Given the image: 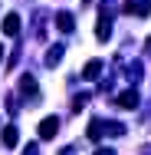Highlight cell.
<instances>
[{"instance_id":"cell-1","label":"cell","mask_w":151,"mask_h":155,"mask_svg":"<svg viewBox=\"0 0 151 155\" xmlns=\"http://www.w3.org/2000/svg\"><path fill=\"white\" fill-rule=\"evenodd\" d=\"M20 93L30 99L27 106H36V99H39V86H36V79H33V76H23V79H20Z\"/></svg>"},{"instance_id":"cell-2","label":"cell","mask_w":151,"mask_h":155,"mask_svg":"<svg viewBox=\"0 0 151 155\" xmlns=\"http://www.w3.org/2000/svg\"><path fill=\"white\" fill-rule=\"evenodd\" d=\"M125 13L148 17V13H151V0H125Z\"/></svg>"},{"instance_id":"cell-3","label":"cell","mask_w":151,"mask_h":155,"mask_svg":"<svg viewBox=\"0 0 151 155\" xmlns=\"http://www.w3.org/2000/svg\"><path fill=\"white\" fill-rule=\"evenodd\" d=\"M56 132H59V119H56V116H46V119L39 122V139H53Z\"/></svg>"},{"instance_id":"cell-4","label":"cell","mask_w":151,"mask_h":155,"mask_svg":"<svg viewBox=\"0 0 151 155\" xmlns=\"http://www.w3.org/2000/svg\"><path fill=\"white\" fill-rule=\"evenodd\" d=\"M138 102H141V99H138V89H125V93L115 99V106H121V109H138Z\"/></svg>"},{"instance_id":"cell-5","label":"cell","mask_w":151,"mask_h":155,"mask_svg":"<svg viewBox=\"0 0 151 155\" xmlns=\"http://www.w3.org/2000/svg\"><path fill=\"white\" fill-rule=\"evenodd\" d=\"M56 27H59L62 33H72L76 20H72V13H69V10H59V13H56Z\"/></svg>"},{"instance_id":"cell-6","label":"cell","mask_w":151,"mask_h":155,"mask_svg":"<svg viewBox=\"0 0 151 155\" xmlns=\"http://www.w3.org/2000/svg\"><path fill=\"white\" fill-rule=\"evenodd\" d=\"M3 145L7 149H17V142H20V132H17V125H3Z\"/></svg>"},{"instance_id":"cell-7","label":"cell","mask_w":151,"mask_h":155,"mask_svg":"<svg viewBox=\"0 0 151 155\" xmlns=\"http://www.w3.org/2000/svg\"><path fill=\"white\" fill-rule=\"evenodd\" d=\"M3 33H7V36H17V33H20V17H17V13H7V17H3Z\"/></svg>"},{"instance_id":"cell-8","label":"cell","mask_w":151,"mask_h":155,"mask_svg":"<svg viewBox=\"0 0 151 155\" xmlns=\"http://www.w3.org/2000/svg\"><path fill=\"white\" fill-rule=\"evenodd\" d=\"M95 36L105 43L109 36H112V17H99V27H95Z\"/></svg>"},{"instance_id":"cell-9","label":"cell","mask_w":151,"mask_h":155,"mask_svg":"<svg viewBox=\"0 0 151 155\" xmlns=\"http://www.w3.org/2000/svg\"><path fill=\"white\" fill-rule=\"evenodd\" d=\"M86 135H89L92 142H99V139L105 135V122H102V119H92V122H89V129H86Z\"/></svg>"},{"instance_id":"cell-10","label":"cell","mask_w":151,"mask_h":155,"mask_svg":"<svg viewBox=\"0 0 151 155\" xmlns=\"http://www.w3.org/2000/svg\"><path fill=\"white\" fill-rule=\"evenodd\" d=\"M99 73H102V60H89L82 69V79H99Z\"/></svg>"},{"instance_id":"cell-11","label":"cell","mask_w":151,"mask_h":155,"mask_svg":"<svg viewBox=\"0 0 151 155\" xmlns=\"http://www.w3.org/2000/svg\"><path fill=\"white\" fill-rule=\"evenodd\" d=\"M62 43H56V46H49V53H46V66H59L62 63Z\"/></svg>"},{"instance_id":"cell-12","label":"cell","mask_w":151,"mask_h":155,"mask_svg":"<svg viewBox=\"0 0 151 155\" xmlns=\"http://www.w3.org/2000/svg\"><path fill=\"white\" fill-rule=\"evenodd\" d=\"M125 79H128V83H138V79H141V63H138V60L125 63Z\"/></svg>"},{"instance_id":"cell-13","label":"cell","mask_w":151,"mask_h":155,"mask_svg":"<svg viewBox=\"0 0 151 155\" xmlns=\"http://www.w3.org/2000/svg\"><path fill=\"white\" fill-rule=\"evenodd\" d=\"M105 132H109L112 139H118V135H125V125L121 122H105Z\"/></svg>"},{"instance_id":"cell-14","label":"cell","mask_w":151,"mask_h":155,"mask_svg":"<svg viewBox=\"0 0 151 155\" xmlns=\"http://www.w3.org/2000/svg\"><path fill=\"white\" fill-rule=\"evenodd\" d=\"M86 102H89V93H79L72 99V112H79V109H86Z\"/></svg>"},{"instance_id":"cell-15","label":"cell","mask_w":151,"mask_h":155,"mask_svg":"<svg viewBox=\"0 0 151 155\" xmlns=\"http://www.w3.org/2000/svg\"><path fill=\"white\" fill-rule=\"evenodd\" d=\"M92 155H115V149H95Z\"/></svg>"},{"instance_id":"cell-16","label":"cell","mask_w":151,"mask_h":155,"mask_svg":"<svg viewBox=\"0 0 151 155\" xmlns=\"http://www.w3.org/2000/svg\"><path fill=\"white\" fill-rule=\"evenodd\" d=\"M36 152H39V149H36V142H30V145H27V152H23V155H36Z\"/></svg>"},{"instance_id":"cell-17","label":"cell","mask_w":151,"mask_h":155,"mask_svg":"<svg viewBox=\"0 0 151 155\" xmlns=\"http://www.w3.org/2000/svg\"><path fill=\"white\" fill-rule=\"evenodd\" d=\"M141 155H151V145H145V149H141Z\"/></svg>"},{"instance_id":"cell-18","label":"cell","mask_w":151,"mask_h":155,"mask_svg":"<svg viewBox=\"0 0 151 155\" xmlns=\"http://www.w3.org/2000/svg\"><path fill=\"white\" fill-rule=\"evenodd\" d=\"M145 46H148V53H151V36H148V43H145Z\"/></svg>"},{"instance_id":"cell-19","label":"cell","mask_w":151,"mask_h":155,"mask_svg":"<svg viewBox=\"0 0 151 155\" xmlns=\"http://www.w3.org/2000/svg\"><path fill=\"white\" fill-rule=\"evenodd\" d=\"M0 60H3V43H0Z\"/></svg>"}]
</instances>
